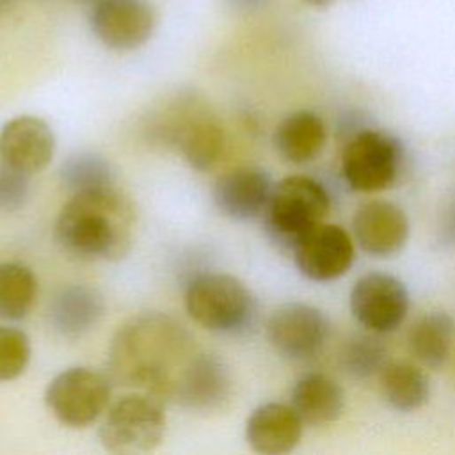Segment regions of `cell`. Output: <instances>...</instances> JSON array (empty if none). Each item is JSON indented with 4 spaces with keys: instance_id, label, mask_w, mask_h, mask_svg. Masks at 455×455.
I'll use <instances>...</instances> for the list:
<instances>
[{
    "instance_id": "cell-1",
    "label": "cell",
    "mask_w": 455,
    "mask_h": 455,
    "mask_svg": "<svg viewBox=\"0 0 455 455\" xmlns=\"http://www.w3.org/2000/svg\"><path fill=\"white\" fill-rule=\"evenodd\" d=\"M197 354L192 334L172 316L140 313L124 322L108 348L112 382L174 400L178 382Z\"/></svg>"
},
{
    "instance_id": "cell-2",
    "label": "cell",
    "mask_w": 455,
    "mask_h": 455,
    "mask_svg": "<svg viewBox=\"0 0 455 455\" xmlns=\"http://www.w3.org/2000/svg\"><path fill=\"white\" fill-rule=\"evenodd\" d=\"M135 210L116 187L73 194L55 220L59 247L84 261H119L133 243Z\"/></svg>"
},
{
    "instance_id": "cell-3",
    "label": "cell",
    "mask_w": 455,
    "mask_h": 455,
    "mask_svg": "<svg viewBox=\"0 0 455 455\" xmlns=\"http://www.w3.org/2000/svg\"><path fill=\"white\" fill-rule=\"evenodd\" d=\"M183 300L188 316L217 334L242 336L258 322L254 293L231 274H197L187 283Z\"/></svg>"
},
{
    "instance_id": "cell-4",
    "label": "cell",
    "mask_w": 455,
    "mask_h": 455,
    "mask_svg": "<svg viewBox=\"0 0 455 455\" xmlns=\"http://www.w3.org/2000/svg\"><path fill=\"white\" fill-rule=\"evenodd\" d=\"M329 210L331 197L320 181L300 174L288 176L272 187L261 215L263 228L274 245L291 252L302 235L323 222Z\"/></svg>"
},
{
    "instance_id": "cell-5",
    "label": "cell",
    "mask_w": 455,
    "mask_h": 455,
    "mask_svg": "<svg viewBox=\"0 0 455 455\" xmlns=\"http://www.w3.org/2000/svg\"><path fill=\"white\" fill-rule=\"evenodd\" d=\"M160 398L133 391L112 402L98 428L101 446L112 453L155 450L165 435V412Z\"/></svg>"
},
{
    "instance_id": "cell-6",
    "label": "cell",
    "mask_w": 455,
    "mask_h": 455,
    "mask_svg": "<svg viewBox=\"0 0 455 455\" xmlns=\"http://www.w3.org/2000/svg\"><path fill=\"white\" fill-rule=\"evenodd\" d=\"M110 395V377L92 368L75 366L57 373L48 382L44 403L59 423L69 428H84L107 411Z\"/></svg>"
},
{
    "instance_id": "cell-7",
    "label": "cell",
    "mask_w": 455,
    "mask_h": 455,
    "mask_svg": "<svg viewBox=\"0 0 455 455\" xmlns=\"http://www.w3.org/2000/svg\"><path fill=\"white\" fill-rule=\"evenodd\" d=\"M158 133L196 171L212 169L226 144L224 128L219 119L204 105L190 98L171 105L165 121L158 123Z\"/></svg>"
},
{
    "instance_id": "cell-8",
    "label": "cell",
    "mask_w": 455,
    "mask_h": 455,
    "mask_svg": "<svg viewBox=\"0 0 455 455\" xmlns=\"http://www.w3.org/2000/svg\"><path fill=\"white\" fill-rule=\"evenodd\" d=\"M403 162L400 140L377 130L355 133L343 149L341 174L355 192H379L395 183Z\"/></svg>"
},
{
    "instance_id": "cell-9",
    "label": "cell",
    "mask_w": 455,
    "mask_h": 455,
    "mask_svg": "<svg viewBox=\"0 0 455 455\" xmlns=\"http://www.w3.org/2000/svg\"><path fill=\"white\" fill-rule=\"evenodd\" d=\"M329 329V320L318 307L304 302H286L272 311L267 322V338L284 359L307 361L322 352Z\"/></svg>"
},
{
    "instance_id": "cell-10",
    "label": "cell",
    "mask_w": 455,
    "mask_h": 455,
    "mask_svg": "<svg viewBox=\"0 0 455 455\" xmlns=\"http://www.w3.org/2000/svg\"><path fill=\"white\" fill-rule=\"evenodd\" d=\"M350 311L370 332L387 334L403 323L409 311V291L398 277L370 272L352 286Z\"/></svg>"
},
{
    "instance_id": "cell-11",
    "label": "cell",
    "mask_w": 455,
    "mask_h": 455,
    "mask_svg": "<svg viewBox=\"0 0 455 455\" xmlns=\"http://www.w3.org/2000/svg\"><path fill=\"white\" fill-rule=\"evenodd\" d=\"M291 254L297 270L316 283L345 275L355 258L352 236L343 228L327 222H320L302 235Z\"/></svg>"
},
{
    "instance_id": "cell-12",
    "label": "cell",
    "mask_w": 455,
    "mask_h": 455,
    "mask_svg": "<svg viewBox=\"0 0 455 455\" xmlns=\"http://www.w3.org/2000/svg\"><path fill=\"white\" fill-rule=\"evenodd\" d=\"M91 30L110 50H137L153 36L156 16L148 0H98L89 14Z\"/></svg>"
},
{
    "instance_id": "cell-13",
    "label": "cell",
    "mask_w": 455,
    "mask_h": 455,
    "mask_svg": "<svg viewBox=\"0 0 455 455\" xmlns=\"http://www.w3.org/2000/svg\"><path fill=\"white\" fill-rule=\"evenodd\" d=\"M55 153L50 124L36 116H18L0 130V162L28 176L41 172Z\"/></svg>"
},
{
    "instance_id": "cell-14",
    "label": "cell",
    "mask_w": 455,
    "mask_h": 455,
    "mask_svg": "<svg viewBox=\"0 0 455 455\" xmlns=\"http://www.w3.org/2000/svg\"><path fill=\"white\" fill-rule=\"evenodd\" d=\"M272 187V178L265 169L243 165L217 178L212 197L224 217L245 222L263 215Z\"/></svg>"
},
{
    "instance_id": "cell-15",
    "label": "cell",
    "mask_w": 455,
    "mask_h": 455,
    "mask_svg": "<svg viewBox=\"0 0 455 455\" xmlns=\"http://www.w3.org/2000/svg\"><path fill=\"white\" fill-rule=\"evenodd\" d=\"M405 212L389 201H370L352 219V233L357 245L370 256L389 258L403 249L409 238Z\"/></svg>"
},
{
    "instance_id": "cell-16",
    "label": "cell",
    "mask_w": 455,
    "mask_h": 455,
    "mask_svg": "<svg viewBox=\"0 0 455 455\" xmlns=\"http://www.w3.org/2000/svg\"><path fill=\"white\" fill-rule=\"evenodd\" d=\"M231 384L229 370L220 357L197 352L178 382L174 402L197 412H217L229 402Z\"/></svg>"
},
{
    "instance_id": "cell-17",
    "label": "cell",
    "mask_w": 455,
    "mask_h": 455,
    "mask_svg": "<svg viewBox=\"0 0 455 455\" xmlns=\"http://www.w3.org/2000/svg\"><path fill=\"white\" fill-rule=\"evenodd\" d=\"M304 423L291 405L268 402L256 407L245 423L249 446L263 455L291 451L302 439Z\"/></svg>"
},
{
    "instance_id": "cell-18",
    "label": "cell",
    "mask_w": 455,
    "mask_h": 455,
    "mask_svg": "<svg viewBox=\"0 0 455 455\" xmlns=\"http://www.w3.org/2000/svg\"><path fill=\"white\" fill-rule=\"evenodd\" d=\"M105 311L101 291L89 284L62 288L48 306L50 327L66 339H76L98 325Z\"/></svg>"
},
{
    "instance_id": "cell-19",
    "label": "cell",
    "mask_w": 455,
    "mask_h": 455,
    "mask_svg": "<svg viewBox=\"0 0 455 455\" xmlns=\"http://www.w3.org/2000/svg\"><path fill=\"white\" fill-rule=\"evenodd\" d=\"M290 405L304 425L322 427L336 421L345 409V395L339 384L325 373L302 375L291 389Z\"/></svg>"
},
{
    "instance_id": "cell-20",
    "label": "cell",
    "mask_w": 455,
    "mask_h": 455,
    "mask_svg": "<svg viewBox=\"0 0 455 455\" xmlns=\"http://www.w3.org/2000/svg\"><path fill=\"white\" fill-rule=\"evenodd\" d=\"M272 140L277 155L284 162L300 165L315 160L322 153L327 142V128L315 112L299 110L277 124Z\"/></svg>"
},
{
    "instance_id": "cell-21",
    "label": "cell",
    "mask_w": 455,
    "mask_h": 455,
    "mask_svg": "<svg viewBox=\"0 0 455 455\" xmlns=\"http://www.w3.org/2000/svg\"><path fill=\"white\" fill-rule=\"evenodd\" d=\"M455 339V320L444 311H432L421 316L409 331L407 348L425 368H443L451 354Z\"/></svg>"
},
{
    "instance_id": "cell-22",
    "label": "cell",
    "mask_w": 455,
    "mask_h": 455,
    "mask_svg": "<svg viewBox=\"0 0 455 455\" xmlns=\"http://www.w3.org/2000/svg\"><path fill=\"white\" fill-rule=\"evenodd\" d=\"M380 373L384 400L398 412H412L423 407L430 396L427 375L416 364L396 361L386 363Z\"/></svg>"
},
{
    "instance_id": "cell-23",
    "label": "cell",
    "mask_w": 455,
    "mask_h": 455,
    "mask_svg": "<svg viewBox=\"0 0 455 455\" xmlns=\"http://www.w3.org/2000/svg\"><path fill=\"white\" fill-rule=\"evenodd\" d=\"M37 299L34 272L14 261L0 263V320H23Z\"/></svg>"
},
{
    "instance_id": "cell-24",
    "label": "cell",
    "mask_w": 455,
    "mask_h": 455,
    "mask_svg": "<svg viewBox=\"0 0 455 455\" xmlns=\"http://www.w3.org/2000/svg\"><path fill=\"white\" fill-rule=\"evenodd\" d=\"M60 181L71 194H78L114 187V172L101 155L80 151L64 160L60 167Z\"/></svg>"
},
{
    "instance_id": "cell-25",
    "label": "cell",
    "mask_w": 455,
    "mask_h": 455,
    "mask_svg": "<svg viewBox=\"0 0 455 455\" xmlns=\"http://www.w3.org/2000/svg\"><path fill=\"white\" fill-rule=\"evenodd\" d=\"M386 345L373 334L352 336L339 352L341 368L354 379L379 373L386 364Z\"/></svg>"
},
{
    "instance_id": "cell-26",
    "label": "cell",
    "mask_w": 455,
    "mask_h": 455,
    "mask_svg": "<svg viewBox=\"0 0 455 455\" xmlns=\"http://www.w3.org/2000/svg\"><path fill=\"white\" fill-rule=\"evenodd\" d=\"M32 347L28 336L11 325H0V382L18 379L28 366Z\"/></svg>"
},
{
    "instance_id": "cell-27",
    "label": "cell",
    "mask_w": 455,
    "mask_h": 455,
    "mask_svg": "<svg viewBox=\"0 0 455 455\" xmlns=\"http://www.w3.org/2000/svg\"><path fill=\"white\" fill-rule=\"evenodd\" d=\"M30 197V176L0 162V210L18 212Z\"/></svg>"
},
{
    "instance_id": "cell-28",
    "label": "cell",
    "mask_w": 455,
    "mask_h": 455,
    "mask_svg": "<svg viewBox=\"0 0 455 455\" xmlns=\"http://www.w3.org/2000/svg\"><path fill=\"white\" fill-rule=\"evenodd\" d=\"M267 0H229V4L236 9H243V11H249V9H258L259 5H263Z\"/></svg>"
},
{
    "instance_id": "cell-29",
    "label": "cell",
    "mask_w": 455,
    "mask_h": 455,
    "mask_svg": "<svg viewBox=\"0 0 455 455\" xmlns=\"http://www.w3.org/2000/svg\"><path fill=\"white\" fill-rule=\"evenodd\" d=\"M14 4H16V0H0V14L7 12Z\"/></svg>"
},
{
    "instance_id": "cell-30",
    "label": "cell",
    "mask_w": 455,
    "mask_h": 455,
    "mask_svg": "<svg viewBox=\"0 0 455 455\" xmlns=\"http://www.w3.org/2000/svg\"><path fill=\"white\" fill-rule=\"evenodd\" d=\"M304 2H307V4H311V5H318V7H322V5H327L331 0H304Z\"/></svg>"
}]
</instances>
